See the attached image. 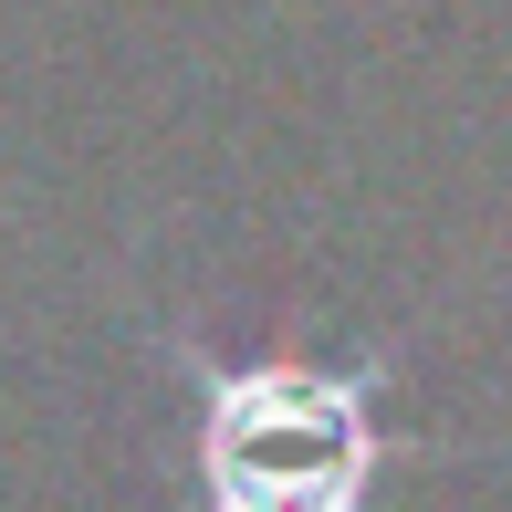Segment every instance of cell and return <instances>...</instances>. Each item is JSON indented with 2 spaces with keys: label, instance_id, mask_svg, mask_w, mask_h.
<instances>
[{
  "label": "cell",
  "instance_id": "6da1fadb",
  "mask_svg": "<svg viewBox=\"0 0 512 512\" xmlns=\"http://www.w3.org/2000/svg\"><path fill=\"white\" fill-rule=\"evenodd\" d=\"M209 512H356L377 471L366 387L314 366H220L209 377Z\"/></svg>",
  "mask_w": 512,
  "mask_h": 512
}]
</instances>
